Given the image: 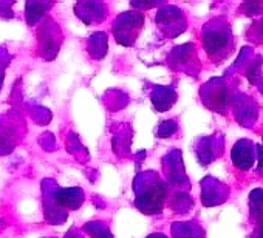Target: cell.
Instances as JSON below:
<instances>
[{
    "mask_svg": "<svg viewBox=\"0 0 263 238\" xmlns=\"http://www.w3.org/2000/svg\"><path fill=\"white\" fill-rule=\"evenodd\" d=\"M254 158H255V147L252 143L241 140L234 146L232 161L240 170H248L254 164Z\"/></svg>",
    "mask_w": 263,
    "mask_h": 238,
    "instance_id": "obj_1",
    "label": "cell"
},
{
    "mask_svg": "<svg viewBox=\"0 0 263 238\" xmlns=\"http://www.w3.org/2000/svg\"><path fill=\"white\" fill-rule=\"evenodd\" d=\"M228 41H229V33L223 28H215L204 36V47L209 53H218L228 45Z\"/></svg>",
    "mask_w": 263,
    "mask_h": 238,
    "instance_id": "obj_2",
    "label": "cell"
}]
</instances>
